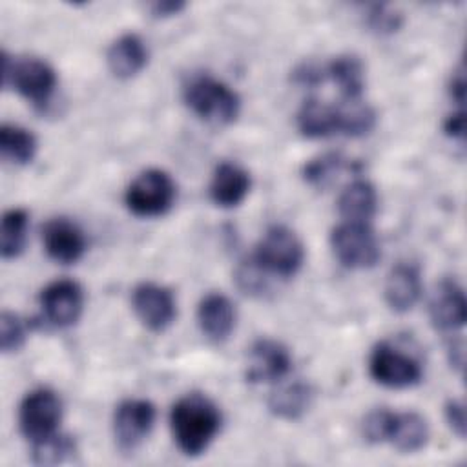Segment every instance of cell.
I'll return each mask as SVG.
<instances>
[{
  "label": "cell",
  "mask_w": 467,
  "mask_h": 467,
  "mask_svg": "<svg viewBox=\"0 0 467 467\" xmlns=\"http://www.w3.org/2000/svg\"><path fill=\"white\" fill-rule=\"evenodd\" d=\"M221 410L208 396L192 392L175 401L170 412L171 436L186 456L202 454L221 429Z\"/></svg>",
  "instance_id": "1"
},
{
  "label": "cell",
  "mask_w": 467,
  "mask_h": 467,
  "mask_svg": "<svg viewBox=\"0 0 467 467\" xmlns=\"http://www.w3.org/2000/svg\"><path fill=\"white\" fill-rule=\"evenodd\" d=\"M186 106L199 119L213 124H230L241 111V99L226 82L201 73L193 75L182 89Z\"/></svg>",
  "instance_id": "2"
},
{
  "label": "cell",
  "mask_w": 467,
  "mask_h": 467,
  "mask_svg": "<svg viewBox=\"0 0 467 467\" xmlns=\"http://www.w3.org/2000/svg\"><path fill=\"white\" fill-rule=\"evenodd\" d=\"M2 77L4 86H11L18 95L40 109L51 102L58 84L57 71L44 58L22 57L11 60L5 51L2 53Z\"/></svg>",
  "instance_id": "3"
},
{
  "label": "cell",
  "mask_w": 467,
  "mask_h": 467,
  "mask_svg": "<svg viewBox=\"0 0 467 467\" xmlns=\"http://www.w3.org/2000/svg\"><path fill=\"white\" fill-rule=\"evenodd\" d=\"M252 259L266 275L292 277L303 265L305 248L294 230L274 224L259 239Z\"/></svg>",
  "instance_id": "4"
},
{
  "label": "cell",
  "mask_w": 467,
  "mask_h": 467,
  "mask_svg": "<svg viewBox=\"0 0 467 467\" xmlns=\"http://www.w3.org/2000/svg\"><path fill=\"white\" fill-rule=\"evenodd\" d=\"M177 184L171 175L161 168L140 171L126 188L124 202L137 217H161L173 206Z\"/></svg>",
  "instance_id": "5"
},
{
  "label": "cell",
  "mask_w": 467,
  "mask_h": 467,
  "mask_svg": "<svg viewBox=\"0 0 467 467\" xmlns=\"http://www.w3.org/2000/svg\"><path fill=\"white\" fill-rule=\"evenodd\" d=\"M330 246L336 259L352 270L372 268L381 257L379 241L370 223L341 221L330 232Z\"/></svg>",
  "instance_id": "6"
},
{
  "label": "cell",
  "mask_w": 467,
  "mask_h": 467,
  "mask_svg": "<svg viewBox=\"0 0 467 467\" xmlns=\"http://www.w3.org/2000/svg\"><path fill=\"white\" fill-rule=\"evenodd\" d=\"M62 420V401L57 392L46 387L29 390L18 407L20 432L31 441H40L55 432Z\"/></svg>",
  "instance_id": "7"
},
{
  "label": "cell",
  "mask_w": 467,
  "mask_h": 467,
  "mask_svg": "<svg viewBox=\"0 0 467 467\" xmlns=\"http://www.w3.org/2000/svg\"><path fill=\"white\" fill-rule=\"evenodd\" d=\"M368 372L376 383L389 389H409L423 376L420 361L389 341H381L370 350Z\"/></svg>",
  "instance_id": "8"
},
{
  "label": "cell",
  "mask_w": 467,
  "mask_h": 467,
  "mask_svg": "<svg viewBox=\"0 0 467 467\" xmlns=\"http://www.w3.org/2000/svg\"><path fill=\"white\" fill-rule=\"evenodd\" d=\"M155 405L142 398H130L117 405L113 414V434L120 449H137L155 425Z\"/></svg>",
  "instance_id": "9"
},
{
  "label": "cell",
  "mask_w": 467,
  "mask_h": 467,
  "mask_svg": "<svg viewBox=\"0 0 467 467\" xmlns=\"http://www.w3.org/2000/svg\"><path fill=\"white\" fill-rule=\"evenodd\" d=\"M131 308L139 321L153 332L166 330L177 317V301L171 290L151 281L133 288Z\"/></svg>",
  "instance_id": "10"
},
{
  "label": "cell",
  "mask_w": 467,
  "mask_h": 467,
  "mask_svg": "<svg viewBox=\"0 0 467 467\" xmlns=\"http://www.w3.org/2000/svg\"><path fill=\"white\" fill-rule=\"evenodd\" d=\"M46 323L64 328L78 321L84 308V290L73 279H57L49 283L38 297Z\"/></svg>",
  "instance_id": "11"
},
{
  "label": "cell",
  "mask_w": 467,
  "mask_h": 467,
  "mask_svg": "<svg viewBox=\"0 0 467 467\" xmlns=\"http://www.w3.org/2000/svg\"><path fill=\"white\" fill-rule=\"evenodd\" d=\"M292 368L290 350L277 339L261 337L252 343L246 359V379L250 383H275Z\"/></svg>",
  "instance_id": "12"
},
{
  "label": "cell",
  "mask_w": 467,
  "mask_h": 467,
  "mask_svg": "<svg viewBox=\"0 0 467 467\" xmlns=\"http://www.w3.org/2000/svg\"><path fill=\"white\" fill-rule=\"evenodd\" d=\"M42 243L46 254L60 263H77L86 252V235L82 228L67 217H53L42 228Z\"/></svg>",
  "instance_id": "13"
},
{
  "label": "cell",
  "mask_w": 467,
  "mask_h": 467,
  "mask_svg": "<svg viewBox=\"0 0 467 467\" xmlns=\"http://www.w3.org/2000/svg\"><path fill=\"white\" fill-rule=\"evenodd\" d=\"M432 325L441 332H456L465 325L467 303L463 288L454 279H441L429 301Z\"/></svg>",
  "instance_id": "14"
},
{
  "label": "cell",
  "mask_w": 467,
  "mask_h": 467,
  "mask_svg": "<svg viewBox=\"0 0 467 467\" xmlns=\"http://www.w3.org/2000/svg\"><path fill=\"white\" fill-rule=\"evenodd\" d=\"M250 186H252L250 173L243 166H239L237 162L223 161L215 166L212 173L208 193L215 206L235 208L246 199Z\"/></svg>",
  "instance_id": "15"
},
{
  "label": "cell",
  "mask_w": 467,
  "mask_h": 467,
  "mask_svg": "<svg viewBox=\"0 0 467 467\" xmlns=\"http://www.w3.org/2000/svg\"><path fill=\"white\" fill-rule=\"evenodd\" d=\"M237 312L232 299L221 292L206 294L197 306V323L201 332L215 341L221 343L230 337L235 328Z\"/></svg>",
  "instance_id": "16"
},
{
  "label": "cell",
  "mask_w": 467,
  "mask_h": 467,
  "mask_svg": "<svg viewBox=\"0 0 467 467\" xmlns=\"http://www.w3.org/2000/svg\"><path fill=\"white\" fill-rule=\"evenodd\" d=\"M421 290L420 268L414 263H398L387 274L383 296L390 310L409 312L418 303Z\"/></svg>",
  "instance_id": "17"
},
{
  "label": "cell",
  "mask_w": 467,
  "mask_h": 467,
  "mask_svg": "<svg viewBox=\"0 0 467 467\" xmlns=\"http://www.w3.org/2000/svg\"><path fill=\"white\" fill-rule=\"evenodd\" d=\"M106 60L117 78H131L146 67L148 47L139 35L124 33L109 44Z\"/></svg>",
  "instance_id": "18"
},
{
  "label": "cell",
  "mask_w": 467,
  "mask_h": 467,
  "mask_svg": "<svg viewBox=\"0 0 467 467\" xmlns=\"http://www.w3.org/2000/svg\"><path fill=\"white\" fill-rule=\"evenodd\" d=\"M337 210L343 221L370 223L378 212V192L367 179H354L337 197Z\"/></svg>",
  "instance_id": "19"
},
{
  "label": "cell",
  "mask_w": 467,
  "mask_h": 467,
  "mask_svg": "<svg viewBox=\"0 0 467 467\" xmlns=\"http://www.w3.org/2000/svg\"><path fill=\"white\" fill-rule=\"evenodd\" d=\"M389 443H392L400 452L412 454L421 451L429 441L427 420L418 412H394Z\"/></svg>",
  "instance_id": "20"
},
{
  "label": "cell",
  "mask_w": 467,
  "mask_h": 467,
  "mask_svg": "<svg viewBox=\"0 0 467 467\" xmlns=\"http://www.w3.org/2000/svg\"><path fill=\"white\" fill-rule=\"evenodd\" d=\"M314 390L306 381L296 379L272 390L268 396V409L281 420H297L312 405Z\"/></svg>",
  "instance_id": "21"
},
{
  "label": "cell",
  "mask_w": 467,
  "mask_h": 467,
  "mask_svg": "<svg viewBox=\"0 0 467 467\" xmlns=\"http://www.w3.org/2000/svg\"><path fill=\"white\" fill-rule=\"evenodd\" d=\"M325 75L337 86L345 100L361 99L365 89V66L356 55H337L325 67Z\"/></svg>",
  "instance_id": "22"
},
{
  "label": "cell",
  "mask_w": 467,
  "mask_h": 467,
  "mask_svg": "<svg viewBox=\"0 0 467 467\" xmlns=\"http://www.w3.org/2000/svg\"><path fill=\"white\" fill-rule=\"evenodd\" d=\"M297 128L308 139H323L337 133L336 106L319 99H306L297 111Z\"/></svg>",
  "instance_id": "23"
},
{
  "label": "cell",
  "mask_w": 467,
  "mask_h": 467,
  "mask_svg": "<svg viewBox=\"0 0 467 467\" xmlns=\"http://www.w3.org/2000/svg\"><path fill=\"white\" fill-rule=\"evenodd\" d=\"M36 137L18 124L4 122L0 126V151L2 157L16 166H24L35 159Z\"/></svg>",
  "instance_id": "24"
},
{
  "label": "cell",
  "mask_w": 467,
  "mask_h": 467,
  "mask_svg": "<svg viewBox=\"0 0 467 467\" xmlns=\"http://www.w3.org/2000/svg\"><path fill=\"white\" fill-rule=\"evenodd\" d=\"M29 213L26 208H9L2 215L0 254L4 259L18 257L27 241Z\"/></svg>",
  "instance_id": "25"
},
{
  "label": "cell",
  "mask_w": 467,
  "mask_h": 467,
  "mask_svg": "<svg viewBox=\"0 0 467 467\" xmlns=\"http://www.w3.org/2000/svg\"><path fill=\"white\" fill-rule=\"evenodd\" d=\"M337 111V133L347 137H363L372 131L376 126V111L361 102V99L356 100H345L343 104L336 106Z\"/></svg>",
  "instance_id": "26"
},
{
  "label": "cell",
  "mask_w": 467,
  "mask_h": 467,
  "mask_svg": "<svg viewBox=\"0 0 467 467\" xmlns=\"http://www.w3.org/2000/svg\"><path fill=\"white\" fill-rule=\"evenodd\" d=\"M77 452V443L69 434L55 432L33 443V462L38 465H57L71 460Z\"/></svg>",
  "instance_id": "27"
},
{
  "label": "cell",
  "mask_w": 467,
  "mask_h": 467,
  "mask_svg": "<svg viewBox=\"0 0 467 467\" xmlns=\"http://www.w3.org/2000/svg\"><path fill=\"white\" fill-rule=\"evenodd\" d=\"M345 168H350V161L345 159L341 153L328 151L316 159H310L303 166V177L310 186L323 188L334 181V177L343 171Z\"/></svg>",
  "instance_id": "28"
},
{
  "label": "cell",
  "mask_w": 467,
  "mask_h": 467,
  "mask_svg": "<svg viewBox=\"0 0 467 467\" xmlns=\"http://www.w3.org/2000/svg\"><path fill=\"white\" fill-rule=\"evenodd\" d=\"M26 341V325L24 321L9 310H4L0 316V348L4 354L16 352Z\"/></svg>",
  "instance_id": "29"
},
{
  "label": "cell",
  "mask_w": 467,
  "mask_h": 467,
  "mask_svg": "<svg viewBox=\"0 0 467 467\" xmlns=\"http://www.w3.org/2000/svg\"><path fill=\"white\" fill-rule=\"evenodd\" d=\"M394 412L389 409H374L363 420V436L370 443H383L389 440Z\"/></svg>",
  "instance_id": "30"
},
{
  "label": "cell",
  "mask_w": 467,
  "mask_h": 467,
  "mask_svg": "<svg viewBox=\"0 0 467 467\" xmlns=\"http://www.w3.org/2000/svg\"><path fill=\"white\" fill-rule=\"evenodd\" d=\"M367 20L376 33H394L400 29L403 16L390 5H372L367 13Z\"/></svg>",
  "instance_id": "31"
},
{
  "label": "cell",
  "mask_w": 467,
  "mask_h": 467,
  "mask_svg": "<svg viewBox=\"0 0 467 467\" xmlns=\"http://www.w3.org/2000/svg\"><path fill=\"white\" fill-rule=\"evenodd\" d=\"M445 420L451 427V431L458 438H465V407L460 400H451L445 405Z\"/></svg>",
  "instance_id": "32"
},
{
  "label": "cell",
  "mask_w": 467,
  "mask_h": 467,
  "mask_svg": "<svg viewBox=\"0 0 467 467\" xmlns=\"http://www.w3.org/2000/svg\"><path fill=\"white\" fill-rule=\"evenodd\" d=\"M325 77V69L314 62H303L294 71V78L301 86H317L319 82H323Z\"/></svg>",
  "instance_id": "33"
},
{
  "label": "cell",
  "mask_w": 467,
  "mask_h": 467,
  "mask_svg": "<svg viewBox=\"0 0 467 467\" xmlns=\"http://www.w3.org/2000/svg\"><path fill=\"white\" fill-rule=\"evenodd\" d=\"M443 131L452 140H460V142L463 140V137H465V113H463V108H458L456 111H452L445 119Z\"/></svg>",
  "instance_id": "34"
},
{
  "label": "cell",
  "mask_w": 467,
  "mask_h": 467,
  "mask_svg": "<svg viewBox=\"0 0 467 467\" xmlns=\"http://www.w3.org/2000/svg\"><path fill=\"white\" fill-rule=\"evenodd\" d=\"M449 91H451L452 100L462 108L463 100H465V78H463V67L462 66L452 73Z\"/></svg>",
  "instance_id": "35"
},
{
  "label": "cell",
  "mask_w": 467,
  "mask_h": 467,
  "mask_svg": "<svg viewBox=\"0 0 467 467\" xmlns=\"http://www.w3.org/2000/svg\"><path fill=\"white\" fill-rule=\"evenodd\" d=\"M150 7L155 16H171V15H177L184 7V4L182 2H155Z\"/></svg>",
  "instance_id": "36"
}]
</instances>
